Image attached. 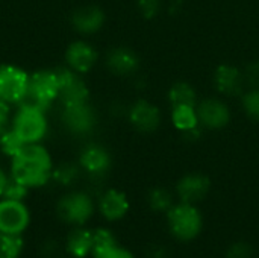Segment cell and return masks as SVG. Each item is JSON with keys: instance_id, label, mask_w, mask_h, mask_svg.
Returning <instances> with one entry per match:
<instances>
[{"instance_id": "cell-31", "label": "cell", "mask_w": 259, "mask_h": 258, "mask_svg": "<svg viewBox=\"0 0 259 258\" xmlns=\"http://www.w3.org/2000/svg\"><path fill=\"white\" fill-rule=\"evenodd\" d=\"M252 257V249L250 246L244 245V243H238L234 245L229 252H228V258H250Z\"/></svg>"}, {"instance_id": "cell-34", "label": "cell", "mask_w": 259, "mask_h": 258, "mask_svg": "<svg viewBox=\"0 0 259 258\" xmlns=\"http://www.w3.org/2000/svg\"><path fill=\"white\" fill-rule=\"evenodd\" d=\"M8 176H6V173L0 169V196H2V193H3V190H5V187H6V184H8Z\"/></svg>"}, {"instance_id": "cell-9", "label": "cell", "mask_w": 259, "mask_h": 258, "mask_svg": "<svg viewBox=\"0 0 259 258\" xmlns=\"http://www.w3.org/2000/svg\"><path fill=\"white\" fill-rule=\"evenodd\" d=\"M61 120L68 132L76 134V135H85L94 129L97 117H96L93 106L87 102L80 105L64 106Z\"/></svg>"}, {"instance_id": "cell-25", "label": "cell", "mask_w": 259, "mask_h": 258, "mask_svg": "<svg viewBox=\"0 0 259 258\" xmlns=\"http://www.w3.org/2000/svg\"><path fill=\"white\" fill-rule=\"evenodd\" d=\"M77 176H79V169L70 163L61 164L59 167L53 169V173H52V178L62 186H71L77 179Z\"/></svg>"}, {"instance_id": "cell-8", "label": "cell", "mask_w": 259, "mask_h": 258, "mask_svg": "<svg viewBox=\"0 0 259 258\" xmlns=\"http://www.w3.org/2000/svg\"><path fill=\"white\" fill-rule=\"evenodd\" d=\"M59 76V96L58 99L64 106L87 103L90 99V90L79 73L71 68H58Z\"/></svg>"}, {"instance_id": "cell-17", "label": "cell", "mask_w": 259, "mask_h": 258, "mask_svg": "<svg viewBox=\"0 0 259 258\" xmlns=\"http://www.w3.org/2000/svg\"><path fill=\"white\" fill-rule=\"evenodd\" d=\"M244 75L234 65H219L214 73V85L225 96H238L244 87Z\"/></svg>"}, {"instance_id": "cell-23", "label": "cell", "mask_w": 259, "mask_h": 258, "mask_svg": "<svg viewBox=\"0 0 259 258\" xmlns=\"http://www.w3.org/2000/svg\"><path fill=\"white\" fill-rule=\"evenodd\" d=\"M26 144L17 137V134L9 129V131H5L2 135H0V149L3 154H6L8 157H15Z\"/></svg>"}, {"instance_id": "cell-29", "label": "cell", "mask_w": 259, "mask_h": 258, "mask_svg": "<svg viewBox=\"0 0 259 258\" xmlns=\"http://www.w3.org/2000/svg\"><path fill=\"white\" fill-rule=\"evenodd\" d=\"M162 0H138V9L143 17L146 18H153L159 14L161 11Z\"/></svg>"}, {"instance_id": "cell-21", "label": "cell", "mask_w": 259, "mask_h": 258, "mask_svg": "<svg viewBox=\"0 0 259 258\" xmlns=\"http://www.w3.org/2000/svg\"><path fill=\"white\" fill-rule=\"evenodd\" d=\"M168 100L171 106H179V105L197 106L199 103L196 90L187 82H176L168 91Z\"/></svg>"}, {"instance_id": "cell-4", "label": "cell", "mask_w": 259, "mask_h": 258, "mask_svg": "<svg viewBox=\"0 0 259 258\" xmlns=\"http://www.w3.org/2000/svg\"><path fill=\"white\" fill-rule=\"evenodd\" d=\"M56 213L62 222L82 227L94 214V202L87 193L82 192L67 193L58 201Z\"/></svg>"}, {"instance_id": "cell-30", "label": "cell", "mask_w": 259, "mask_h": 258, "mask_svg": "<svg viewBox=\"0 0 259 258\" xmlns=\"http://www.w3.org/2000/svg\"><path fill=\"white\" fill-rule=\"evenodd\" d=\"M93 258H135L127 249H123L120 248L118 245L117 246H112V248H108V249H103L100 252H96L93 254Z\"/></svg>"}, {"instance_id": "cell-6", "label": "cell", "mask_w": 259, "mask_h": 258, "mask_svg": "<svg viewBox=\"0 0 259 258\" xmlns=\"http://www.w3.org/2000/svg\"><path fill=\"white\" fill-rule=\"evenodd\" d=\"M29 85V75L18 65L0 64V99L9 105H18Z\"/></svg>"}, {"instance_id": "cell-14", "label": "cell", "mask_w": 259, "mask_h": 258, "mask_svg": "<svg viewBox=\"0 0 259 258\" xmlns=\"http://www.w3.org/2000/svg\"><path fill=\"white\" fill-rule=\"evenodd\" d=\"M106 67L112 75L117 76H129L134 75L140 67V58L138 55L124 46L114 47L106 55Z\"/></svg>"}, {"instance_id": "cell-33", "label": "cell", "mask_w": 259, "mask_h": 258, "mask_svg": "<svg viewBox=\"0 0 259 258\" xmlns=\"http://www.w3.org/2000/svg\"><path fill=\"white\" fill-rule=\"evenodd\" d=\"M9 103L0 99V135L5 132V128L9 122Z\"/></svg>"}, {"instance_id": "cell-24", "label": "cell", "mask_w": 259, "mask_h": 258, "mask_svg": "<svg viewBox=\"0 0 259 258\" xmlns=\"http://www.w3.org/2000/svg\"><path fill=\"white\" fill-rule=\"evenodd\" d=\"M149 204L155 211H168L173 207V199L165 189H153L149 195Z\"/></svg>"}, {"instance_id": "cell-3", "label": "cell", "mask_w": 259, "mask_h": 258, "mask_svg": "<svg viewBox=\"0 0 259 258\" xmlns=\"http://www.w3.org/2000/svg\"><path fill=\"white\" fill-rule=\"evenodd\" d=\"M11 129L24 144L39 143L47 134L46 113L29 106H18V111L12 119Z\"/></svg>"}, {"instance_id": "cell-18", "label": "cell", "mask_w": 259, "mask_h": 258, "mask_svg": "<svg viewBox=\"0 0 259 258\" xmlns=\"http://www.w3.org/2000/svg\"><path fill=\"white\" fill-rule=\"evenodd\" d=\"M99 210L102 216L108 220H118L124 217L129 210V201L124 193L118 190H108L102 195L99 201Z\"/></svg>"}, {"instance_id": "cell-28", "label": "cell", "mask_w": 259, "mask_h": 258, "mask_svg": "<svg viewBox=\"0 0 259 258\" xmlns=\"http://www.w3.org/2000/svg\"><path fill=\"white\" fill-rule=\"evenodd\" d=\"M27 192H29L27 187H24L23 184L9 178L0 198L2 199H12V201H24V198L27 196Z\"/></svg>"}, {"instance_id": "cell-11", "label": "cell", "mask_w": 259, "mask_h": 258, "mask_svg": "<svg viewBox=\"0 0 259 258\" xmlns=\"http://www.w3.org/2000/svg\"><path fill=\"white\" fill-rule=\"evenodd\" d=\"M129 122L137 131L149 134L159 128L161 113L156 105L150 103L149 100L138 99L129 108Z\"/></svg>"}, {"instance_id": "cell-27", "label": "cell", "mask_w": 259, "mask_h": 258, "mask_svg": "<svg viewBox=\"0 0 259 258\" xmlns=\"http://www.w3.org/2000/svg\"><path fill=\"white\" fill-rule=\"evenodd\" d=\"M112 246H117V240L109 230H97L93 233V254Z\"/></svg>"}, {"instance_id": "cell-32", "label": "cell", "mask_w": 259, "mask_h": 258, "mask_svg": "<svg viewBox=\"0 0 259 258\" xmlns=\"http://www.w3.org/2000/svg\"><path fill=\"white\" fill-rule=\"evenodd\" d=\"M244 79L252 85V88H259V62H253L247 67Z\"/></svg>"}, {"instance_id": "cell-22", "label": "cell", "mask_w": 259, "mask_h": 258, "mask_svg": "<svg viewBox=\"0 0 259 258\" xmlns=\"http://www.w3.org/2000/svg\"><path fill=\"white\" fill-rule=\"evenodd\" d=\"M23 249V240L20 236H11L0 233V258H18Z\"/></svg>"}, {"instance_id": "cell-1", "label": "cell", "mask_w": 259, "mask_h": 258, "mask_svg": "<svg viewBox=\"0 0 259 258\" xmlns=\"http://www.w3.org/2000/svg\"><path fill=\"white\" fill-rule=\"evenodd\" d=\"M53 173V163L49 151L39 143L26 144L11 163V178L27 189L46 186Z\"/></svg>"}, {"instance_id": "cell-20", "label": "cell", "mask_w": 259, "mask_h": 258, "mask_svg": "<svg viewBox=\"0 0 259 258\" xmlns=\"http://www.w3.org/2000/svg\"><path fill=\"white\" fill-rule=\"evenodd\" d=\"M171 122H173V125H175L179 131H182V132H188V131L197 129L199 117H197L196 106H188V105L173 106V111H171Z\"/></svg>"}, {"instance_id": "cell-15", "label": "cell", "mask_w": 259, "mask_h": 258, "mask_svg": "<svg viewBox=\"0 0 259 258\" xmlns=\"http://www.w3.org/2000/svg\"><path fill=\"white\" fill-rule=\"evenodd\" d=\"M79 163L87 173L93 176H102L109 170L112 160L109 152L103 146L88 144L82 149L79 155Z\"/></svg>"}, {"instance_id": "cell-19", "label": "cell", "mask_w": 259, "mask_h": 258, "mask_svg": "<svg viewBox=\"0 0 259 258\" xmlns=\"http://www.w3.org/2000/svg\"><path fill=\"white\" fill-rule=\"evenodd\" d=\"M67 251L74 258H85L93 254V233L79 227L71 230L67 237Z\"/></svg>"}, {"instance_id": "cell-2", "label": "cell", "mask_w": 259, "mask_h": 258, "mask_svg": "<svg viewBox=\"0 0 259 258\" xmlns=\"http://www.w3.org/2000/svg\"><path fill=\"white\" fill-rule=\"evenodd\" d=\"M59 96V76L56 70H38L29 75V85L18 106L47 111Z\"/></svg>"}, {"instance_id": "cell-5", "label": "cell", "mask_w": 259, "mask_h": 258, "mask_svg": "<svg viewBox=\"0 0 259 258\" xmlns=\"http://www.w3.org/2000/svg\"><path fill=\"white\" fill-rule=\"evenodd\" d=\"M171 234L179 240H193L202 230L200 211L193 204H179L168 210Z\"/></svg>"}, {"instance_id": "cell-12", "label": "cell", "mask_w": 259, "mask_h": 258, "mask_svg": "<svg viewBox=\"0 0 259 258\" xmlns=\"http://www.w3.org/2000/svg\"><path fill=\"white\" fill-rule=\"evenodd\" d=\"M97 52L96 49L87 43V41H73L71 44H68L67 50H65V62L68 65V68H71L73 71L83 75L88 73L97 62Z\"/></svg>"}, {"instance_id": "cell-7", "label": "cell", "mask_w": 259, "mask_h": 258, "mask_svg": "<svg viewBox=\"0 0 259 258\" xmlns=\"http://www.w3.org/2000/svg\"><path fill=\"white\" fill-rule=\"evenodd\" d=\"M30 224V213L23 201H0V233L21 236Z\"/></svg>"}, {"instance_id": "cell-16", "label": "cell", "mask_w": 259, "mask_h": 258, "mask_svg": "<svg viewBox=\"0 0 259 258\" xmlns=\"http://www.w3.org/2000/svg\"><path fill=\"white\" fill-rule=\"evenodd\" d=\"M211 189V181L202 173H191L178 182V195L182 202L194 204L202 201Z\"/></svg>"}, {"instance_id": "cell-13", "label": "cell", "mask_w": 259, "mask_h": 258, "mask_svg": "<svg viewBox=\"0 0 259 258\" xmlns=\"http://www.w3.org/2000/svg\"><path fill=\"white\" fill-rule=\"evenodd\" d=\"M106 15L102 8L94 5L80 6L71 14V26L82 35H91L99 32L105 24Z\"/></svg>"}, {"instance_id": "cell-10", "label": "cell", "mask_w": 259, "mask_h": 258, "mask_svg": "<svg viewBox=\"0 0 259 258\" xmlns=\"http://www.w3.org/2000/svg\"><path fill=\"white\" fill-rule=\"evenodd\" d=\"M199 123L208 129H222L231 120V111L223 100L203 99L196 106Z\"/></svg>"}, {"instance_id": "cell-26", "label": "cell", "mask_w": 259, "mask_h": 258, "mask_svg": "<svg viewBox=\"0 0 259 258\" xmlns=\"http://www.w3.org/2000/svg\"><path fill=\"white\" fill-rule=\"evenodd\" d=\"M244 113L259 123V88H250L241 99Z\"/></svg>"}]
</instances>
